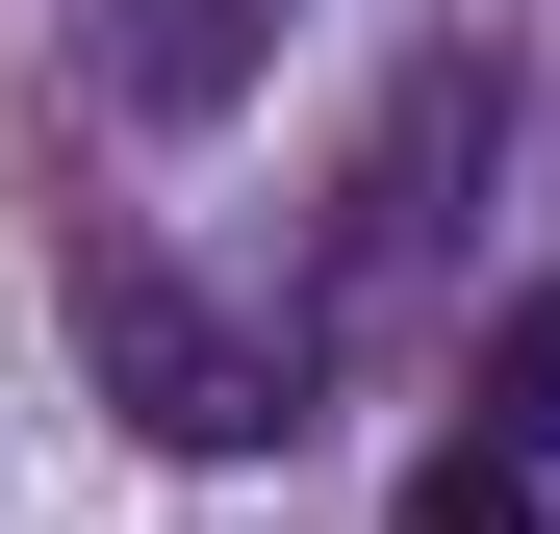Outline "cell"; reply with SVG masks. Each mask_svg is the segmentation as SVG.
I'll return each mask as SVG.
<instances>
[{"label": "cell", "mask_w": 560, "mask_h": 534, "mask_svg": "<svg viewBox=\"0 0 560 534\" xmlns=\"http://www.w3.org/2000/svg\"><path fill=\"white\" fill-rule=\"evenodd\" d=\"M77 356H103V382H128V432H178V459H255V432H306V356L205 331L153 254H103V281H77Z\"/></svg>", "instance_id": "1"}, {"label": "cell", "mask_w": 560, "mask_h": 534, "mask_svg": "<svg viewBox=\"0 0 560 534\" xmlns=\"http://www.w3.org/2000/svg\"><path fill=\"white\" fill-rule=\"evenodd\" d=\"M230 76H255V0H128V103L153 128H205Z\"/></svg>", "instance_id": "2"}, {"label": "cell", "mask_w": 560, "mask_h": 534, "mask_svg": "<svg viewBox=\"0 0 560 534\" xmlns=\"http://www.w3.org/2000/svg\"><path fill=\"white\" fill-rule=\"evenodd\" d=\"M383 534H535V459H510V432H458V459H433Z\"/></svg>", "instance_id": "3"}, {"label": "cell", "mask_w": 560, "mask_h": 534, "mask_svg": "<svg viewBox=\"0 0 560 534\" xmlns=\"http://www.w3.org/2000/svg\"><path fill=\"white\" fill-rule=\"evenodd\" d=\"M485 432H510V459H560V281L485 331Z\"/></svg>", "instance_id": "4"}]
</instances>
